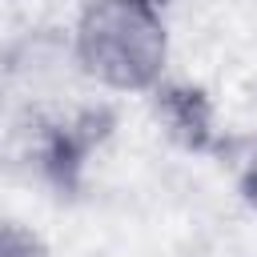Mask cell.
Instances as JSON below:
<instances>
[{
	"label": "cell",
	"instance_id": "6da1fadb",
	"mask_svg": "<svg viewBox=\"0 0 257 257\" xmlns=\"http://www.w3.org/2000/svg\"><path fill=\"white\" fill-rule=\"evenodd\" d=\"M68 52L76 72L104 92H153L169 68V24L153 0H84Z\"/></svg>",
	"mask_w": 257,
	"mask_h": 257
},
{
	"label": "cell",
	"instance_id": "7a4b0ae2",
	"mask_svg": "<svg viewBox=\"0 0 257 257\" xmlns=\"http://www.w3.org/2000/svg\"><path fill=\"white\" fill-rule=\"evenodd\" d=\"M0 257H48V245L24 221L0 217Z\"/></svg>",
	"mask_w": 257,
	"mask_h": 257
},
{
	"label": "cell",
	"instance_id": "3957f363",
	"mask_svg": "<svg viewBox=\"0 0 257 257\" xmlns=\"http://www.w3.org/2000/svg\"><path fill=\"white\" fill-rule=\"evenodd\" d=\"M237 189H241V201L257 213V141L249 149V157L241 161V173H237Z\"/></svg>",
	"mask_w": 257,
	"mask_h": 257
},
{
	"label": "cell",
	"instance_id": "277c9868",
	"mask_svg": "<svg viewBox=\"0 0 257 257\" xmlns=\"http://www.w3.org/2000/svg\"><path fill=\"white\" fill-rule=\"evenodd\" d=\"M153 4H157V8H165V4H177V0H153Z\"/></svg>",
	"mask_w": 257,
	"mask_h": 257
}]
</instances>
